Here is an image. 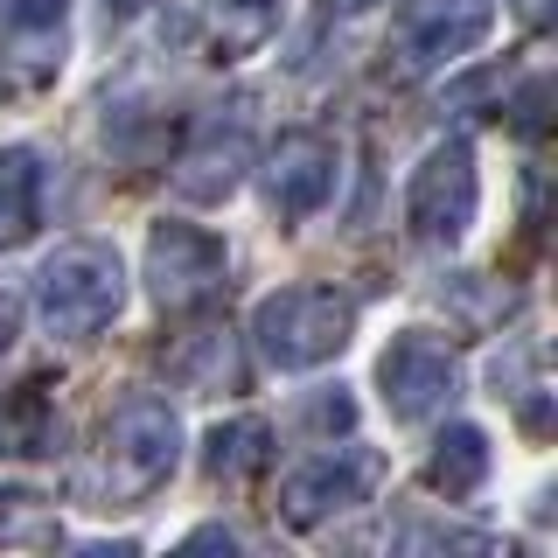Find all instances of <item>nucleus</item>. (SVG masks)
Wrapping results in <instances>:
<instances>
[{"label": "nucleus", "instance_id": "obj_1", "mask_svg": "<svg viewBox=\"0 0 558 558\" xmlns=\"http://www.w3.org/2000/svg\"><path fill=\"white\" fill-rule=\"evenodd\" d=\"M119 307H126V272H119L112 244L77 238L35 279V314H43L49 336H98Z\"/></svg>", "mask_w": 558, "mask_h": 558}, {"label": "nucleus", "instance_id": "obj_2", "mask_svg": "<svg viewBox=\"0 0 558 558\" xmlns=\"http://www.w3.org/2000/svg\"><path fill=\"white\" fill-rule=\"evenodd\" d=\"M349 328H356V301L336 293V287H279L272 301H258V314H252V336L266 349V363H279V371H314V363H328L349 342Z\"/></svg>", "mask_w": 558, "mask_h": 558}, {"label": "nucleus", "instance_id": "obj_3", "mask_svg": "<svg viewBox=\"0 0 558 558\" xmlns=\"http://www.w3.org/2000/svg\"><path fill=\"white\" fill-rule=\"evenodd\" d=\"M174 453H182V426H174L168 398H126L105 418V502H140L174 475Z\"/></svg>", "mask_w": 558, "mask_h": 558}, {"label": "nucleus", "instance_id": "obj_4", "mask_svg": "<svg viewBox=\"0 0 558 558\" xmlns=\"http://www.w3.org/2000/svg\"><path fill=\"white\" fill-rule=\"evenodd\" d=\"M223 272H231V258H223V244L203 231V223H154L147 238V279H154V301L189 314V307H209L223 293Z\"/></svg>", "mask_w": 558, "mask_h": 558}, {"label": "nucleus", "instance_id": "obj_5", "mask_svg": "<svg viewBox=\"0 0 558 558\" xmlns=\"http://www.w3.org/2000/svg\"><path fill=\"white\" fill-rule=\"evenodd\" d=\"M405 223L426 244H453L475 223V154L461 140H447V147H433L418 161L412 189H405Z\"/></svg>", "mask_w": 558, "mask_h": 558}, {"label": "nucleus", "instance_id": "obj_6", "mask_svg": "<svg viewBox=\"0 0 558 558\" xmlns=\"http://www.w3.org/2000/svg\"><path fill=\"white\" fill-rule=\"evenodd\" d=\"M488 22H496V0H412L405 35H398V57H405L412 77H426V70L468 57V49L488 35Z\"/></svg>", "mask_w": 558, "mask_h": 558}, {"label": "nucleus", "instance_id": "obj_7", "mask_svg": "<svg viewBox=\"0 0 558 558\" xmlns=\"http://www.w3.org/2000/svg\"><path fill=\"white\" fill-rule=\"evenodd\" d=\"M377 384H384V405L398 418H433L453 398V356L447 342L433 336H398L377 363Z\"/></svg>", "mask_w": 558, "mask_h": 558}, {"label": "nucleus", "instance_id": "obj_8", "mask_svg": "<svg viewBox=\"0 0 558 558\" xmlns=\"http://www.w3.org/2000/svg\"><path fill=\"white\" fill-rule=\"evenodd\" d=\"M328 189H336V147H328L322 133H287L272 147L266 161V196L279 217H307V209L328 203Z\"/></svg>", "mask_w": 558, "mask_h": 558}, {"label": "nucleus", "instance_id": "obj_9", "mask_svg": "<svg viewBox=\"0 0 558 558\" xmlns=\"http://www.w3.org/2000/svg\"><path fill=\"white\" fill-rule=\"evenodd\" d=\"M349 502H363V461L356 453H314V461H301L279 482L287 523H322V517L349 510Z\"/></svg>", "mask_w": 558, "mask_h": 558}, {"label": "nucleus", "instance_id": "obj_10", "mask_svg": "<svg viewBox=\"0 0 558 558\" xmlns=\"http://www.w3.org/2000/svg\"><path fill=\"white\" fill-rule=\"evenodd\" d=\"M279 28V0H203L196 22H189V35L203 43L209 63H238L252 57L258 43Z\"/></svg>", "mask_w": 558, "mask_h": 558}, {"label": "nucleus", "instance_id": "obj_11", "mask_svg": "<svg viewBox=\"0 0 558 558\" xmlns=\"http://www.w3.org/2000/svg\"><path fill=\"white\" fill-rule=\"evenodd\" d=\"M244 168H252V140L244 133H209L203 147H189L182 161H174V189H182L189 203H223L244 182Z\"/></svg>", "mask_w": 558, "mask_h": 558}, {"label": "nucleus", "instance_id": "obj_12", "mask_svg": "<svg viewBox=\"0 0 558 558\" xmlns=\"http://www.w3.org/2000/svg\"><path fill=\"white\" fill-rule=\"evenodd\" d=\"M63 70V28H8L0 43V98H35Z\"/></svg>", "mask_w": 558, "mask_h": 558}, {"label": "nucleus", "instance_id": "obj_13", "mask_svg": "<svg viewBox=\"0 0 558 558\" xmlns=\"http://www.w3.org/2000/svg\"><path fill=\"white\" fill-rule=\"evenodd\" d=\"M35 223H43V154L8 147L0 154V252L22 244Z\"/></svg>", "mask_w": 558, "mask_h": 558}, {"label": "nucleus", "instance_id": "obj_14", "mask_svg": "<svg viewBox=\"0 0 558 558\" xmlns=\"http://www.w3.org/2000/svg\"><path fill=\"white\" fill-rule=\"evenodd\" d=\"M488 475V440L475 426H453L440 447H433V461H426V482L433 488H447V496H468Z\"/></svg>", "mask_w": 558, "mask_h": 558}, {"label": "nucleus", "instance_id": "obj_15", "mask_svg": "<svg viewBox=\"0 0 558 558\" xmlns=\"http://www.w3.org/2000/svg\"><path fill=\"white\" fill-rule=\"evenodd\" d=\"M258 468H266V426L258 418H238V426L209 433V475L238 482V475H258Z\"/></svg>", "mask_w": 558, "mask_h": 558}, {"label": "nucleus", "instance_id": "obj_16", "mask_svg": "<svg viewBox=\"0 0 558 558\" xmlns=\"http://www.w3.org/2000/svg\"><path fill=\"white\" fill-rule=\"evenodd\" d=\"M0 545H57V517L28 488H0Z\"/></svg>", "mask_w": 558, "mask_h": 558}, {"label": "nucleus", "instance_id": "obj_17", "mask_svg": "<svg viewBox=\"0 0 558 558\" xmlns=\"http://www.w3.org/2000/svg\"><path fill=\"white\" fill-rule=\"evenodd\" d=\"M63 14H70V0H14L8 28H63Z\"/></svg>", "mask_w": 558, "mask_h": 558}, {"label": "nucleus", "instance_id": "obj_18", "mask_svg": "<svg viewBox=\"0 0 558 558\" xmlns=\"http://www.w3.org/2000/svg\"><path fill=\"white\" fill-rule=\"evenodd\" d=\"M8 342H14V307L0 301V349H8Z\"/></svg>", "mask_w": 558, "mask_h": 558}, {"label": "nucleus", "instance_id": "obj_19", "mask_svg": "<svg viewBox=\"0 0 558 558\" xmlns=\"http://www.w3.org/2000/svg\"><path fill=\"white\" fill-rule=\"evenodd\" d=\"M147 0H105V14H140Z\"/></svg>", "mask_w": 558, "mask_h": 558}, {"label": "nucleus", "instance_id": "obj_20", "mask_svg": "<svg viewBox=\"0 0 558 558\" xmlns=\"http://www.w3.org/2000/svg\"><path fill=\"white\" fill-rule=\"evenodd\" d=\"M0 440H8V426H0Z\"/></svg>", "mask_w": 558, "mask_h": 558}]
</instances>
